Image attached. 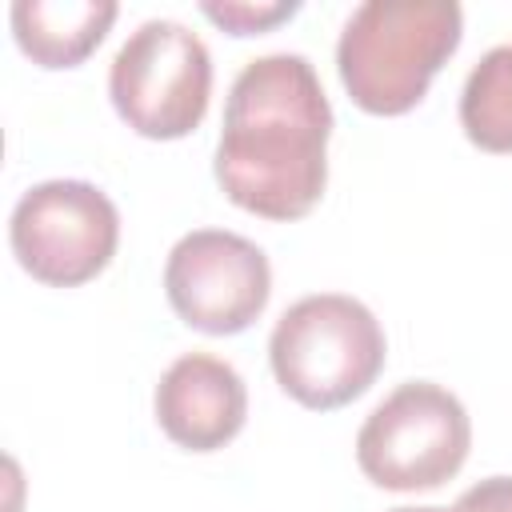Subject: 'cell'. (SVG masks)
<instances>
[{
  "label": "cell",
  "instance_id": "6da1fadb",
  "mask_svg": "<svg viewBox=\"0 0 512 512\" xmlns=\"http://www.w3.org/2000/svg\"><path fill=\"white\" fill-rule=\"evenodd\" d=\"M332 104L308 56L268 52L248 60L224 100L216 184L264 220L308 216L328 184Z\"/></svg>",
  "mask_w": 512,
  "mask_h": 512
},
{
  "label": "cell",
  "instance_id": "7a4b0ae2",
  "mask_svg": "<svg viewBox=\"0 0 512 512\" xmlns=\"http://www.w3.org/2000/svg\"><path fill=\"white\" fill-rule=\"evenodd\" d=\"M464 36L456 0H364L340 28L336 72L368 116L412 112Z\"/></svg>",
  "mask_w": 512,
  "mask_h": 512
},
{
  "label": "cell",
  "instance_id": "3957f363",
  "mask_svg": "<svg viewBox=\"0 0 512 512\" xmlns=\"http://www.w3.org/2000/svg\"><path fill=\"white\" fill-rule=\"evenodd\" d=\"M388 340L372 308L344 292H312L288 304L268 336L276 384L312 412L360 400L384 372Z\"/></svg>",
  "mask_w": 512,
  "mask_h": 512
},
{
  "label": "cell",
  "instance_id": "277c9868",
  "mask_svg": "<svg viewBox=\"0 0 512 512\" xmlns=\"http://www.w3.org/2000/svg\"><path fill=\"white\" fill-rule=\"evenodd\" d=\"M472 448V420L456 392L432 380L396 384L356 432L360 472L388 492H428L452 480Z\"/></svg>",
  "mask_w": 512,
  "mask_h": 512
},
{
  "label": "cell",
  "instance_id": "5b68a950",
  "mask_svg": "<svg viewBox=\"0 0 512 512\" xmlns=\"http://www.w3.org/2000/svg\"><path fill=\"white\" fill-rule=\"evenodd\" d=\"M108 96L136 136L180 140L208 112L212 52L180 20H144L108 64Z\"/></svg>",
  "mask_w": 512,
  "mask_h": 512
},
{
  "label": "cell",
  "instance_id": "8992f818",
  "mask_svg": "<svg viewBox=\"0 0 512 512\" xmlns=\"http://www.w3.org/2000/svg\"><path fill=\"white\" fill-rule=\"evenodd\" d=\"M8 240L16 264L32 280L48 288H76L112 264L120 212L108 192L88 180H40L16 200Z\"/></svg>",
  "mask_w": 512,
  "mask_h": 512
},
{
  "label": "cell",
  "instance_id": "52a82bcc",
  "mask_svg": "<svg viewBox=\"0 0 512 512\" xmlns=\"http://www.w3.org/2000/svg\"><path fill=\"white\" fill-rule=\"evenodd\" d=\"M172 312L208 336H236L268 308L272 264L260 244L228 228L184 232L164 260Z\"/></svg>",
  "mask_w": 512,
  "mask_h": 512
},
{
  "label": "cell",
  "instance_id": "ba28073f",
  "mask_svg": "<svg viewBox=\"0 0 512 512\" xmlns=\"http://www.w3.org/2000/svg\"><path fill=\"white\" fill-rule=\"evenodd\" d=\"M152 408L172 444L188 452H216L240 436L248 420V388L228 360L212 352H184L160 372Z\"/></svg>",
  "mask_w": 512,
  "mask_h": 512
},
{
  "label": "cell",
  "instance_id": "9c48e42d",
  "mask_svg": "<svg viewBox=\"0 0 512 512\" xmlns=\"http://www.w3.org/2000/svg\"><path fill=\"white\" fill-rule=\"evenodd\" d=\"M112 0H16L8 8L20 52L40 68L84 64L116 24Z\"/></svg>",
  "mask_w": 512,
  "mask_h": 512
},
{
  "label": "cell",
  "instance_id": "30bf717a",
  "mask_svg": "<svg viewBox=\"0 0 512 512\" xmlns=\"http://www.w3.org/2000/svg\"><path fill=\"white\" fill-rule=\"evenodd\" d=\"M460 128L480 152H512V44L488 48L460 88Z\"/></svg>",
  "mask_w": 512,
  "mask_h": 512
},
{
  "label": "cell",
  "instance_id": "8fae6325",
  "mask_svg": "<svg viewBox=\"0 0 512 512\" xmlns=\"http://www.w3.org/2000/svg\"><path fill=\"white\" fill-rule=\"evenodd\" d=\"M200 12L212 24H220L224 32H232V36H260V32L292 20L300 12V4L296 0H256V4L252 0H224V4L220 0H204Z\"/></svg>",
  "mask_w": 512,
  "mask_h": 512
},
{
  "label": "cell",
  "instance_id": "7c38bea8",
  "mask_svg": "<svg viewBox=\"0 0 512 512\" xmlns=\"http://www.w3.org/2000/svg\"><path fill=\"white\" fill-rule=\"evenodd\" d=\"M452 512H512V476H488L464 488Z\"/></svg>",
  "mask_w": 512,
  "mask_h": 512
},
{
  "label": "cell",
  "instance_id": "4fadbf2b",
  "mask_svg": "<svg viewBox=\"0 0 512 512\" xmlns=\"http://www.w3.org/2000/svg\"><path fill=\"white\" fill-rule=\"evenodd\" d=\"M392 512H452V508H392Z\"/></svg>",
  "mask_w": 512,
  "mask_h": 512
}]
</instances>
